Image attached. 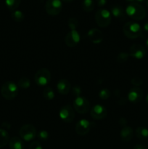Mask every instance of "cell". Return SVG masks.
I'll return each mask as SVG.
<instances>
[{
  "instance_id": "obj_16",
  "label": "cell",
  "mask_w": 148,
  "mask_h": 149,
  "mask_svg": "<svg viewBox=\"0 0 148 149\" xmlns=\"http://www.w3.org/2000/svg\"><path fill=\"white\" fill-rule=\"evenodd\" d=\"M71 83L66 79H60L57 84V89L59 94L67 95L71 90Z\"/></svg>"
},
{
  "instance_id": "obj_29",
  "label": "cell",
  "mask_w": 148,
  "mask_h": 149,
  "mask_svg": "<svg viewBox=\"0 0 148 149\" xmlns=\"http://www.w3.org/2000/svg\"><path fill=\"white\" fill-rule=\"evenodd\" d=\"M110 96V91L107 89H102L99 93V97L102 100H107Z\"/></svg>"
},
{
  "instance_id": "obj_22",
  "label": "cell",
  "mask_w": 148,
  "mask_h": 149,
  "mask_svg": "<svg viewBox=\"0 0 148 149\" xmlns=\"http://www.w3.org/2000/svg\"><path fill=\"white\" fill-rule=\"evenodd\" d=\"M95 7V3L94 0H83L82 8L86 13H90L94 10Z\"/></svg>"
},
{
  "instance_id": "obj_18",
  "label": "cell",
  "mask_w": 148,
  "mask_h": 149,
  "mask_svg": "<svg viewBox=\"0 0 148 149\" xmlns=\"http://www.w3.org/2000/svg\"><path fill=\"white\" fill-rule=\"evenodd\" d=\"M111 13L115 17L119 19V20H123L126 18V11L121 6H113L111 8Z\"/></svg>"
},
{
  "instance_id": "obj_4",
  "label": "cell",
  "mask_w": 148,
  "mask_h": 149,
  "mask_svg": "<svg viewBox=\"0 0 148 149\" xmlns=\"http://www.w3.org/2000/svg\"><path fill=\"white\" fill-rule=\"evenodd\" d=\"M111 19V14L108 10H105V9H100L96 13V23L100 27H107L110 24Z\"/></svg>"
},
{
  "instance_id": "obj_13",
  "label": "cell",
  "mask_w": 148,
  "mask_h": 149,
  "mask_svg": "<svg viewBox=\"0 0 148 149\" xmlns=\"http://www.w3.org/2000/svg\"><path fill=\"white\" fill-rule=\"evenodd\" d=\"M81 36L76 30L71 31L65 38V42L69 47H74L80 42Z\"/></svg>"
},
{
  "instance_id": "obj_14",
  "label": "cell",
  "mask_w": 148,
  "mask_h": 149,
  "mask_svg": "<svg viewBox=\"0 0 148 149\" xmlns=\"http://www.w3.org/2000/svg\"><path fill=\"white\" fill-rule=\"evenodd\" d=\"M91 124L86 119H81L75 125V132L78 135L84 136L91 130Z\"/></svg>"
},
{
  "instance_id": "obj_31",
  "label": "cell",
  "mask_w": 148,
  "mask_h": 149,
  "mask_svg": "<svg viewBox=\"0 0 148 149\" xmlns=\"http://www.w3.org/2000/svg\"><path fill=\"white\" fill-rule=\"evenodd\" d=\"M131 84L134 85L135 87H139V86H141L143 84V80L141 78H139V77H133L131 79Z\"/></svg>"
},
{
  "instance_id": "obj_8",
  "label": "cell",
  "mask_w": 148,
  "mask_h": 149,
  "mask_svg": "<svg viewBox=\"0 0 148 149\" xmlns=\"http://www.w3.org/2000/svg\"><path fill=\"white\" fill-rule=\"evenodd\" d=\"M73 106L75 110L81 114L86 113L90 110V103L86 98L84 97H77L73 100Z\"/></svg>"
},
{
  "instance_id": "obj_3",
  "label": "cell",
  "mask_w": 148,
  "mask_h": 149,
  "mask_svg": "<svg viewBox=\"0 0 148 149\" xmlns=\"http://www.w3.org/2000/svg\"><path fill=\"white\" fill-rule=\"evenodd\" d=\"M1 94L6 100H13L18 94V86L12 81H7L1 86Z\"/></svg>"
},
{
  "instance_id": "obj_37",
  "label": "cell",
  "mask_w": 148,
  "mask_h": 149,
  "mask_svg": "<svg viewBox=\"0 0 148 149\" xmlns=\"http://www.w3.org/2000/svg\"><path fill=\"white\" fill-rule=\"evenodd\" d=\"M143 29L145 31L148 32V21L146 22V23H145V25H144V26H143Z\"/></svg>"
},
{
  "instance_id": "obj_20",
  "label": "cell",
  "mask_w": 148,
  "mask_h": 149,
  "mask_svg": "<svg viewBox=\"0 0 148 149\" xmlns=\"http://www.w3.org/2000/svg\"><path fill=\"white\" fill-rule=\"evenodd\" d=\"M135 135L139 140H146L148 138V129L145 127H139L136 129Z\"/></svg>"
},
{
  "instance_id": "obj_24",
  "label": "cell",
  "mask_w": 148,
  "mask_h": 149,
  "mask_svg": "<svg viewBox=\"0 0 148 149\" xmlns=\"http://www.w3.org/2000/svg\"><path fill=\"white\" fill-rule=\"evenodd\" d=\"M17 86L23 90H26V89L29 88L30 86V79L27 77H22L19 79L18 82H17Z\"/></svg>"
},
{
  "instance_id": "obj_23",
  "label": "cell",
  "mask_w": 148,
  "mask_h": 149,
  "mask_svg": "<svg viewBox=\"0 0 148 149\" xmlns=\"http://www.w3.org/2000/svg\"><path fill=\"white\" fill-rule=\"evenodd\" d=\"M21 0H5V4L10 11H15L20 6Z\"/></svg>"
},
{
  "instance_id": "obj_21",
  "label": "cell",
  "mask_w": 148,
  "mask_h": 149,
  "mask_svg": "<svg viewBox=\"0 0 148 149\" xmlns=\"http://www.w3.org/2000/svg\"><path fill=\"white\" fill-rule=\"evenodd\" d=\"M9 141H10V136L8 132L5 130L0 129V148L7 145Z\"/></svg>"
},
{
  "instance_id": "obj_9",
  "label": "cell",
  "mask_w": 148,
  "mask_h": 149,
  "mask_svg": "<svg viewBox=\"0 0 148 149\" xmlns=\"http://www.w3.org/2000/svg\"><path fill=\"white\" fill-rule=\"evenodd\" d=\"M59 116L63 122L71 123L75 118V113L73 108L70 105H65L59 110Z\"/></svg>"
},
{
  "instance_id": "obj_42",
  "label": "cell",
  "mask_w": 148,
  "mask_h": 149,
  "mask_svg": "<svg viewBox=\"0 0 148 149\" xmlns=\"http://www.w3.org/2000/svg\"><path fill=\"white\" fill-rule=\"evenodd\" d=\"M146 4H147V8H148V0H147Z\"/></svg>"
},
{
  "instance_id": "obj_19",
  "label": "cell",
  "mask_w": 148,
  "mask_h": 149,
  "mask_svg": "<svg viewBox=\"0 0 148 149\" xmlns=\"http://www.w3.org/2000/svg\"><path fill=\"white\" fill-rule=\"evenodd\" d=\"M10 149H23V142L20 138L13 137L9 141Z\"/></svg>"
},
{
  "instance_id": "obj_6",
  "label": "cell",
  "mask_w": 148,
  "mask_h": 149,
  "mask_svg": "<svg viewBox=\"0 0 148 149\" xmlns=\"http://www.w3.org/2000/svg\"><path fill=\"white\" fill-rule=\"evenodd\" d=\"M20 138L25 141H31L34 139L37 135V132L33 125L26 124L23 125L19 130Z\"/></svg>"
},
{
  "instance_id": "obj_39",
  "label": "cell",
  "mask_w": 148,
  "mask_h": 149,
  "mask_svg": "<svg viewBox=\"0 0 148 149\" xmlns=\"http://www.w3.org/2000/svg\"><path fill=\"white\" fill-rule=\"evenodd\" d=\"M126 1H128V2L129 3H134L135 2V0H126Z\"/></svg>"
},
{
  "instance_id": "obj_28",
  "label": "cell",
  "mask_w": 148,
  "mask_h": 149,
  "mask_svg": "<svg viewBox=\"0 0 148 149\" xmlns=\"http://www.w3.org/2000/svg\"><path fill=\"white\" fill-rule=\"evenodd\" d=\"M129 57V53H126V52H120V53L118 54V55L117 56V58H116V61H117V62L119 63H123L126 62V61H127Z\"/></svg>"
},
{
  "instance_id": "obj_41",
  "label": "cell",
  "mask_w": 148,
  "mask_h": 149,
  "mask_svg": "<svg viewBox=\"0 0 148 149\" xmlns=\"http://www.w3.org/2000/svg\"><path fill=\"white\" fill-rule=\"evenodd\" d=\"M146 46H147V49H148V39H147V40L146 41Z\"/></svg>"
},
{
  "instance_id": "obj_1",
  "label": "cell",
  "mask_w": 148,
  "mask_h": 149,
  "mask_svg": "<svg viewBox=\"0 0 148 149\" xmlns=\"http://www.w3.org/2000/svg\"><path fill=\"white\" fill-rule=\"evenodd\" d=\"M126 14L135 20H142L146 15V11L142 4L139 3H130L126 9Z\"/></svg>"
},
{
  "instance_id": "obj_30",
  "label": "cell",
  "mask_w": 148,
  "mask_h": 149,
  "mask_svg": "<svg viewBox=\"0 0 148 149\" xmlns=\"http://www.w3.org/2000/svg\"><path fill=\"white\" fill-rule=\"evenodd\" d=\"M36 136L41 140V141H46V140L49 138V133L46 130H40L39 132L37 133Z\"/></svg>"
},
{
  "instance_id": "obj_32",
  "label": "cell",
  "mask_w": 148,
  "mask_h": 149,
  "mask_svg": "<svg viewBox=\"0 0 148 149\" xmlns=\"http://www.w3.org/2000/svg\"><path fill=\"white\" fill-rule=\"evenodd\" d=\"M29 149H43V148H42V146L40 142L33 141L29 146Z\"/></svg>"
},
{
  "instance_id": "obj_7",
  "label": "cell",
  "mask_w": 148,
  "mask_h": 149,
  "mask_svg": "<svg viewBox=\"0 0 148 149\" xmlns=\"http://www.w3.org/2000/svg\"><path fill=\"white\" fill-rule=\"evenodd\" d=\"M62 9L61 0H47L45 4V10L49 15H57Z\"/></svg>"
},
{
  "instance_id": "obj_10",
  "label": "cell",
  "mask_w": 148,
  "mask_h": 149,
  "mask_svg": "<svg viewBox=\"0 0 148 149\" xmlns=\"http://www.w3.org/2000/svg\"><path fill=\"white\" fill-rule=\"evenodd\" d=\"M146 55V50L142 45L139 44H133L129 48V56L140 60L145 58Z\"/></svg>"
},
{
  "instance_id": "obj_40",
  "label": "cell",
  "mask_w": 148,
  "mask_h": 149,
  "mask_svg": "<svg viewBox=\"0 0 148 149\" xmlns=\"http://www.w3.org/2000/svg\"><path fill=\"white\" fill-rule=\"evenodd\" d=\"M145 100H146V103L148 104V94H147V95L146 96V99H145Z\"/></svg>"
},
{
  "instance_id": "obj_12",
  "label": "cell",
  "mask_w": 148,
  "mask_h": 149,
  "mask_svg": "<svg viewBox=\"0 0 148 149\" xmlns=\"http://www.w3.org/2000/svg\"><path fill=\"white\" fill-rule=\"evenodd\" d=\"M143 97V90L140 87H134L129 90L128 93V99L132 103H139Z\"/></svg>"
},
{
  "instance_id": "obj_5",
  "label": "cell",
  "mask_w": 148,
  "mask_h": 149,
  "mask_svg": "<svg viewBox=\"0 0 148 149\" xmlns=\"http://www.w3.org/2000/svg\"><path fill=\"white\" fill-rule=\"evenodd\" d=\"M51 80V73L47 68H41L38 70L34 76L35 83L39 87H46Z\"/></svg>"
},
{
  "instance_id": "obj_25",
  "label": "cell",
  "mask_w": 148,
  "mask_h": 149,
  "mask_svg": "<svg viewBox=\"0 0 148 149\" xmlns=\"http://www.w3.org/2000/svg\"><path fill=\"white\" fill-rule=\"evenodd\" d=\"M11 17L12 18V20L15 22H22L23 20H24V14L22 11L20 10H15L11 14Z\"/></svg>"
},
{
  "instance_id": "obj_34",
  "label": "cell",
  "mask_w": 148,
  "mask_h": 149,
  "mask_svg": "<svg viewBox=\"0 0 148 149\" xmlns=\"http://www.w3.org/2000/svg\"><path fill=\"white\" fill-rule=\"evenodd\" d=\"M107 2V0H97V4L99 7H104Z\"/></svg>"
},
{
  "instance_id": "obj_33",
  "label": "cell",
  "mask_w": 148,
  "mask_h": 149,
  "mask_svg": "<svg viewBox=\"0 0 148 149\" xmlns=\"http://www.w3.org/2000/svg\"><path fill=\"white\" fill-rule=\"evenodd\" d=\"M72 91H73V93L74 95L76 96V97H79L80 94H81V90L79 87H78V86H75V87H74L73 88Z\"/></svg>"
},
{
  "instance_id": "obj_26",
  "label": "cell",
  "mask_w": 148,
  "mask_h": 149,
  "mask_svg": "<svg viewBox=\"0 0 148 149\" xmlns=\"http://www.w3.org/2000/svg\"><path fill=\"white\" fill-rule=\"evenodd\" d=\"M55 93L49 87H46L43 91V97L47 100H52L55 98Z\"/></svg>"
},
{
  "instance_id": "obj_38",
  "label": "cell",
  "mask_w": 148,
  "mask_h": 149,
  "mask_svg": "<svg viewBox=\"0 0 148 149\" xmlns=\"http://www.w3.org/2000/svg\"><path fill=\"white\" fill-rule=\"evenodd\" d=\"M61 1H64V2H66V3H71V2H72L73 1H74V0H61Z\"/></svg>"
},
{
  "instance_id": "obj_27",
  "label": "cell",
  "mask_w": 148,
  "mask_h": 149,
  "mask_svg": "<svg viewBox=\"0 0 148 149\" xmlns=\"http://www.w3.org/2000/svg\"><path fill=\"white\" fill-rule=\"evenodd\" d=\"M68 25L71 31L75 30L78 26V20L75 17H70L68 21Z\"/></svg>"
},
{
  "instance_id": "obj_36",
  "label": "cell",
  "mask_w": 148,
  "mask_h": 149,
  "mask_svg": "<svg viewBox=\"0 0 148 149\" xmlns=\"http://www.w3.org/2000/svg\"><path fill=\"white\" fill-rule=\"evenodd\" d=\"M126 122H126V119H125V118L122 117V118H120V124L121 125H123V127L126 126Z\"/></svg>"
},
{
  "instance_id": "obj_11",
  "label": "cell",
  "mask_w": 148,
  "mask_h": 149,
  "mask_svg": "<svg viewBox=\"0 0 148 149\" xmlns=\"http://www.w3.org/2000/svg\"><path fill=\"white\" fill-rule=\"evenodd\" d=\"M90 114L95 120H102L107 116V111L106 108L102 105H95L91 108Z\"/></svg>"
},
{
  "instance_id": "obj_15",
  "label": "cell",
  "mask_w": 148,
  "mask_h": 149,
  "mask_svg": "<svg viewBox=\"0 0 148 149\" xmlns=\"http://www.w3.org/2000/svg\"><path fill=\"white\" fill-rule=\"evenodd\" d=\"M87 36H88L89 39L94 44L101 43L104 39V36H103L101 31L95 29V28L89 31Z\"/></svg>"
},
{
  "instance_id": "obj_35",
  "label": "cell",
  "mask_w": 148,
  "mask_h": 149,
  "mask_svg": "<svg viewBox=\"0 0 148 149\" xmlns=\"http://www.w3.org/2000/svg\"><path fill=\"white\" fill-rule=\"evenodd\" d=\"M133 149H147V148L145 146L138 144V145H136L134 147H133Z\"/></svg>"
},
{
  "instance_id": "obj_17",
  "label": "cell",
  "mask_w": 148,
  "mask_h": 149,
  "mask_svg": "<svg viewBox=\"0 0 148 149\" xmlns=\"http://www.w3.org/2000/svg\"><path fill=\"white\" fill-rule=\"evenodd\" d=\"M120 138L124 142H128L133 138V130L131 127L125 126L121 129L120 132Z\"/></svg>"
},
{
  "instance_id": "obj_2",
  "label": "cell",
  "mask_w": 148,
  "mask_h": 149,
  "mask_svg": "<svg viewBox=\"0 0 148 149\" xmlns=\"http://www.w3.org/2000/svg\"><path fill=\"white\" fill-rule=\"evenodd\" d=\"M123 31L125 36L131 39L139 37L142 33V29L140 25L133 21H129L125 23L123 27Z\"/></svg>"
}]
</instances>
